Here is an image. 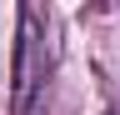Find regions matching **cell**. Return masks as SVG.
Here are the masks:
<instances>
[{"label": "cell", "instance_id": "1", "mask_svg": "<svg viewBox=\"0 0 120 115\" xmlns=\"http://www.w3.org/2000/svg\"><path fill=\"white\" fill-rule=\"evenodd\" d=\"M50 20L35 5H20L15 30V65H10V115H35L50 85Z\"/></svg>", "mask_w": 120, "mask_h": 115}, {"label": "cell", "instance_id": "2", "mask_svg": "<svg viewBox=\"0 0 120 115\" xmlns=\"http://www.w3.org/2000/svg\"><path fill=\"white\" fill-rule=\"evenodd\" d=\"M105 115H120V110H105Z\"/></svg>", "mask_w": 120, "mask_h": 115}]
</instances>
